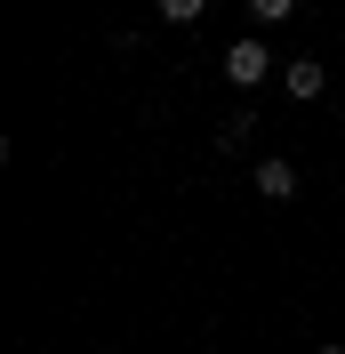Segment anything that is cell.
I'll return each mask as SVG.
<instances>
[{
    "label": "cell",
    "instance_id": "1",
    "mask_svg": "<svg viewBox=\"0 0 345 354\" xmlns=\"http://www.w3.org/2000/svg\"><path fill=\"white\" fill-rule=\"evenodd\" d=\"M265 73H273V57H265V41H233V48H225V81H233V88H257Z\"/></svg>",
    "mask_w": 345,
    "mask_h": 354
},
{
    "label": "cell",
    "instance_id": "2",
    "mask_svg": "<svg viewBox=\"0 0 345 354\" xmlns=\"http://www.w3.org/2000/svg\"><path fill=\"white\" fill-rule=\"evenodd\" d=\"M281 88H289L297 105H313V97H322V88H329V73L313 65V57H297V65H281Z\"/></svg>",
    "mask_w": 345,
    "mask_h": 354
},
{
    "label": "cell",
    "instance_id": "3",
    "mask_svg": "<svg viewBox=\"0 0 345 354\" xmlns=\"http://www.w3.org/2000/svg\"><path fill=\"white\" fill-rule=\"evenodd\" d=\"M257 194L265 201H289L297 194V169H289V161H257Z\"/></svg>",
    "mask_w": 345,
    "mask_h": 354
},
{
    "label": "cell",
    "instance_id": "4",
    "mask_svg": "<svg viewBox=\"0 0 345 354\" xmlns=\"http://www.w3.org/2000/svg\"><path fill=\"white\" fill-rule=\"evenodd\" d=\"M249 137H257V113L241 105L233 121H225V129H217V145H225V153H241V145H249Z\"/></svg>",
    "mask_w": 345,
    "mask_h": 354
},
{
    "label": "cell",
    "instance_id": "5",
    "mask_svg": "<svg viewBox=\"0 0 345 354\" xmlns=\"http://www.w3.org/2000/svg\"><path fill=\"white\" fill-rule=\"evenodd\" d=\"M201 8H209V0H161V17H169V24H193Z\"/></svg>",
    "mask_w": 345,
    "mask_h": 354
},
{
    "label": "cell",
    "instance_id": "6",
    "mask_svg": "<svg viewBox=\"0 0 345 354\" xmlns=\"http://www.w3.org/2000/svg\"><path fill=\"white\" fill-rule=\"evenodd\" d=\"M289 8H297V0H249V17H257V24H281Z\"/></svg>",
    "mask_w": 345,
    "mask_h": 354
},
{
    "label": "cell",
    "instance_id": "7",
    "mask_svg": "<svg viewBox=\"0 0 345 354\" xmlns=\"http://www.w3.org/2000/svg\"><path fill=\"white\" fill-rule=\"evenodd\" d=\"M322 354H345V346H322Z\"/></svg>",
    "mask_w": 345,
    "mask_h": 354
}]
</instances>
